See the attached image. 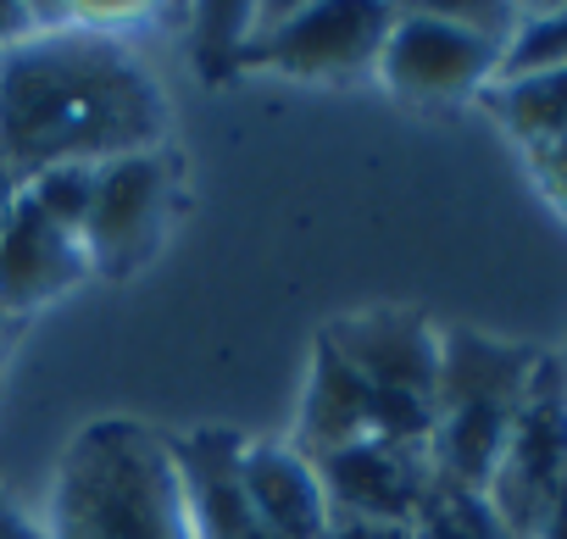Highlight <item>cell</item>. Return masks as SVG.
<instances>
[{
    "label": "cell",
    "instance_id": "8992f818",
    "mask_svg": "<svg viewBox=\"0 0 567 539\" xmlns=\"http://www.w3.org/2000/svg\"><path fill=\"white\" fill-rule=\"evenodd\" d=\"M506 23H484L473 12H412V18H390L384 51H379V73L395 95L406 101H456L473 95L478 84L495 79L501 68V40Z\"/></svg>",
    "mask_w": 567,
    "mask_h": 539
},
{
    "label": "cell",
    "instance_id": "5bb4252c",
    "mask_svg": "<svg viewBox=\"0 0 567 539\" xmlns=\"http://www.w3.org/2000/svg\"><path fill=\"white\" fill-rule=\"evenodd\" d=\"M495 112L528 151L567 145V73H528L495 79Z\"/></svg>",
    "mask_w": 567,
    "mask_h": 539
},
{
    "label": "cell",
    "instance_id": "9c48e42d",
    "mask_svg": "<svg viewBox=\"0 0 567 539\" xmlns=\"http://www.w3.org/2000/svg\"><path fill=\"white\" fill-rule=\"evenodd\" d=\"M162 195H167V173L156 156H123L95 167V195H90V217L79 228L90 267L123 273L151 250V234L162 222Z\"/></svg>",
    "mask_w": 567,
    "mask_h": 539
},
{
    "label": "cell",
    "instance_id": "44dd1931",
    "mask_svg": "<svg viewBox=\"0 0 567 539\" xmlns=\"http://www.w3.org/2000/svg\"><path fill=\"white\" fill-rule=\"evenodd\" d=\"M0 539H45V533L34 528V517H29V511H18L7 495H0Z\"/></svg>",
    "mask_w": 567,
    "mask_h": 539
},
{
    "label": "cell",
    "instance_id": "7c38bea8",
    "mask_svg": "<svg viewBox=\"0 0 567 539\" xmlns=\"http://www.w3.org/2000/svg\"><path fill=\"white\" fill-rule=\"evenodd\" d=\"M239 484L250 506L284 533V539H323L329 533V495L318 467L290 445H239Z\"/></svg>",
    "mask_w": 567,
    "mask_h": 539
},
{
    "label": "cell",
    "instance_id": "8fae6325",
    "mask_svg": "<svg viewBox=\"0 0 567 539\" xmlns=\"http://www.w3.org/2000/svg\"><path fill=\"white\" fill-rule=\"evenodd\" d=\"M173 462L184 478V506L195 539H284L239 484V439L234 434H189L173 439Z\"/></svg>",
    "mask_w": 567,
    "mask_h": 539
},
{
    "label": "cell",
    "instance_id": "277c9868",
    "mask_svg": "<svg viewBox=\"0 0 567 539\" xmlns=\"http://www.w3.org/2000/svg\"><path fill=\"white\" fill-rule=\"evenodd\" d=\"M323 340L373 390V439L429 445L434 384H440V334L412 312H362V318L329 323Z\"/></svg>",
    "mask_w": 567,
    "mask_h": 539
},
{
    "label": "cell",
    "instance_id": "3957f363",
    "mask_svg": "<svg viewBox=\"0 0 567 539\" xmlns=\"http://www.w3.org/2000/svg\"><path fill=\"white\" fill-rule=\"evenodd\" d=\"M534 362L539 356L523 345H501L484 334H440V384L429 428L434 478H451L462 489L489 484Z\"/></svg>",
    "mask_w": 567,
    "mask_h": 539
},
{
    "label": "cell",
    "instance_id": "7402d4cb",
    "mask_svg": "<svg viewBox=\"0 0 567 539\" xmlns=\"http://www.w3.org/2000/svg\"><path fill=\"white\" fill-rule=\"evenodd\" d=\"M534 539H567V489H561V500L545 511V522H539V533Z\"/></svg>",
    "mask_w": 567,
    "mask_h": 539
},
{
    "label": "cell",
    "instance_id": "d6986e66",
    "mask_svg": "<svg viewBox=\"0 0 567 539\" xmlns=\"http://www.w3.org/2000/svg\"><path fill=\"white\" fill-rule=\"evenodd\" d=\"M323 539H412V522H368V517H329Z\"/></svg>",
    "mask_w": 567,
    "mask_h": 539
},
{
    "label": "cell",
    "instance_id": "e0dca14e",
    "mask_svg": "<svg viewBox=\"0 0 567 539\" xmlns=\"http://www.w3.org/2000/svg\"><path fill=\"white\" fill-rule=\"evenodd\" d=\"M90 195H95V167H45L23 184V200H34L56 228L79 234L90 217Z\"/></svg>",
    "mask_w": 567,
    "mask_h": 539
},
{
    "label": "cell",
    "instance_id": "4fadbf2b",
    "mask_svg": "<svg viewBox=\"0 0 567 539\" xmlns=\"http://www.w3.org/2000/svg\"><path fill=\"white\" fill-rule=\"evenodd\" d=\"M357 439H373V390L351 373V362L318 340V367L307 384V406H301V456L323 462Z\"/></svg>",
    "mask_w": 567,
    "mask_h": 539
},
{
    "label": "cell",
    "instance_id": "52a82bcc",
    "mask_svg": "<svg viewBox=\"0 0 567 539\" xmlns=\"http://www.w3.org/2000/svg\"><path fill=\"white\" fill-rule=\"evenodd\" d=\"M390 34V7H351V0H323V7H290L256 34V56L267 68H284L296 79H340L379 68Z\"/></svg>",
    "mask_w": 567,
    "mask_h": 539
},
{
    "label": "cell",
    "instance_id": "7a4b0ae2",
    "mask_svg": "<svg viewBox=\"0 0 567 539\" xmlns=\"http://www.w3.org/2000/svg\"><path fill=\"white\" fill-rule=\"evenodd\" d=\"M45 539H195L173 445L140 423L84 428L62 456Z\"/></svg>",
    "mask_w": 567,
    "mask_h": 539
},
{
    "label": "cell",
    "instance_id": "5b68a950",
    "mask_svg": "<svg viewBox=\"0 0 567 539\" xmlns=\"http://www.w3.org/2000/svg\"><path fill=\"white\" fill-rule=\"evenodd\" d=\"M561 489H567V362L539 356L523 406L506 428V445L495 456V473L484 484V500L512 539H534Z\"/></svg>",
    "mask_w": 567,
    "mask_h": 539
},
{
    "label": "cell",
    "instance_id": "6da1fadb",
    "mask_svg": "<svg viewBox=\"0 0 567 539\" xmlns=\"http://www.w3.org/2000/svg\"><path fill=\"white\" fill-rule=\"evenodd\" d=\"M162 134L156 79L106 29H40L0 56V173L18 189L45 167L151 156Z\"/></svg>",
    "mask_w": 567,
    "mask_h": 539
},
{
    "label": "cell",
    "instance_id": "ba28073f",
    "mask_svg": "<svg viewBox=\"0 0 567 539\" xmlns=\"http://www.w3.org/2000/svg\"><path fill=\"white\" fill-rule=\"evenodd\" d=\"M312 467L323 478L334 517H368V522H412L434 484L429 445H401V439H357Z\"/></svg>",
    "mask_w": 567,
    "mask_h": 539
},
{
    "label": "cell",
    "instance_id": "30bf717a",
    "mask_svg": "<svg viewBox=\"0 0 567 539\" xmlns=\"http://www.w3.org/2000/svg\"><path fill=\"white\" fill-rule=\"evenodd\" d=\"M90 273L84 239L56 228L34 200L18 195V211L0 234V312H34L56 296H68Z\"/></svg>",
    "mask_w": 567,
    "mask_h": 539
},
{
    "label": "cell",
    "instance_id": "2e32d148",
    "mask_svg": "<svg viewBox=\"0 0 567 539\" xmlns=\"http://www.w3.org/2000/svg\"><path fill=\"white\" fill-rule=\"evenodd\" d=\"M528 73H567V7L545 12V18H528L506 40L495 79H528Z\"/></svg>",
    "mask_w": 567,
    "mask_h": 539
},
{
    "label": "cell",
    "instance_id": "ac0fdd59",
    "mask_svg": "<svg viewBox=\"0 0 567 539\" xmlns=\"http://www.w3.org/2000/svg\"><path fill=\"white\" fill-rule=\"evenodd\" d=\"M34 34H40V12L23 7V0H0V56L18 51V45L34 40Z\"/></svg>",
    "mask_w": 567,
    "mask_h": 539
},
{
    "label": "cell",
    "instance_id": "ffe728a7",
    "mask_svg": "<svg viewBox=\"0 0 567 539\" xmlns=\"http://www.w3.org/2000/svg\"><path fill=\"white\" fill-rule=\"evenodd\" d=\"M534 162H539V173H545L550 195H556V200H567V145H556V151H534Z\"/></svg>",
    "mask_w": 567,
    "mask_h": 539
},
{
    "label": "cell",
    "instance_id": "603a6c76",
    "mask_svg": "<svg viewBox=\"0 0 567 539\" xmlns=\"http://www.w3.org/2000/svg\"><path fill=\"white\" fill-rule=\"evenodd\" d=\"M18 178H7V173H0V234H7V222H12V211H18Z\"/></svg>",
    "mask_w": 567,
    "mask_h": 539
},
{
    "label": "cell",
    "instance_id": "9a60e30c",
    "mask_svg": "<svg viewBox=\"0 0 567 539\" xmlns=\"http://www.w3.org/2000/svg\"><path fill=\"white\" fill-rule=\"evenodd\" d=\"M412 539H512V533L489 511L484 489H462L451 478H434L417 517H412Z\"/></svg>",
    "mask_w": 567,
    "mask_h": 539
},
{
    "label": "cell",
    "instance_id": "cb8c5ba5",
    "mask_svg": "<svg viewBox=\"0 0 567 539\" xmlns=\"http://www.w3.org/2000/svg\"><path fill=\"white\" fill-rule=\"evenodd\" d=\"M7 329H12V312H0V356H7Z\"/></svg>",
    "mask_w": 567,
    "mask_h": 539
}]
</instances>
